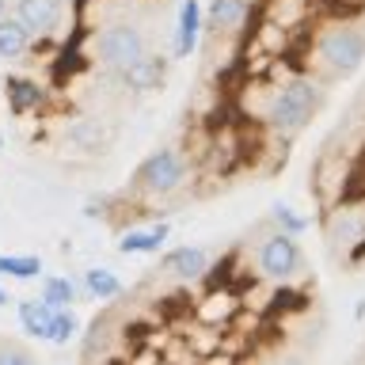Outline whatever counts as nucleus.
Returning <instances> with one entry per match:
<instances>
[{
    "instance_id": "obj_1",
    "label": "nucleus",
    "mask_w": 365,
    "mask_h": 365,
    "mask_svg": "<svg viewBox=\"0 0 365 365\" xmlns=\"http://www.w3.org/2000/svg\"><path fill=\"white\" fill-rule=\"evenodd\" d=\"M324 84L316 76H304V73H293L285 76L282 84L270 88V103H267V114L262 122L270 125L278 137H297L301 130H308V122L316 118V110L324 107Z\"/></svg>"
},
{
    "instance_id": "obj_2",
    "label": "nucleus",
    "mask_w": 365,
    "mask_h": 365,
    "mask_svg": "<svg viewBox=\"0 0 365 365\" xmlns=\"http://www.w3.org/2000/svg\"><path fill=\"white\" fill-rule=\"evenodd\" d=\"M148 53V34L133 19H114V23H96L84 31V57L96 68L122 76L130 65H137Z\"/></svg>"
},
{
    "instance_id": "obj_3",
    "label": "nucleus",
    "mask_w": 365,
    "mask_h": 365,
    "mask_svg": "<svg viewBox=\"0 0 365 365\" xmlns=\"http://www.w3.org/2000/svg\"><path fill=\"white\" fill-rule=\"evenodd\" d=\"M316 61L327 68L331 76H354L365 65V27L358 23H327L312 38Z\"/></svg>"
},
{
    "instance_id": "obj_4",
    "label": "nucleus",
    "mask_w": 365,
    "mask_h": 365,
    "mask_svg": "<svg viewBox=\"0 0 365 365\" xmlns=\"http://www.w3.org/2000/svg\"><path fill=\"white\" fill-rule=\"evenodd\" d=\"M187 179H190L187 153L175 148V145L148 153L133 171V187L141 194H148V198H171V194H179L182 187H187Z\"/></svg>"
},
{
    "instance_id": "obj_5",
    "label": "nucleus",
    "mask_w": 365,
    "mask_h": 365,
    "mask_svg": "<svg viewBox=\"0 0 365 365\" xmlns=\"http://www.w3.org/2000/svg\"><path fill=\"white\" fill-rule=\"evenodd\" d=\"M304 274V251H301V240L293 236H282V232H270L267 240L255 244V278L282 289V285L297 282Z\"/></svg>"
},
{
    "instance_id": "obj_6",
    "label": "nucleus",
    "mask_w": 365,
    "mask_h": 365,
    "mask_svg": "<svg viewBox=\"0 0 365 365\" xmlns=\"http://www.w3.org/2000/svg\"><path fill=\"white\" fill-rule=\"evenodd\" d=\"M31 42H61L68 38V19H73V0H16V16Z\"/></svg>"
},
{
    "instance_id": "obj_7",
    "label": "nucleus",
    "mask_w": 365,
    "mask_h": 365,
    "mask_svg": "<svg viewBox=\"0 0 365 365\" xmlns=\"http://www.w3.org/2000/svg\"><path fill=\"white\" fill-rule=\"evenodd\" d=\"M210 247L202 244H179V247H168L164 255H160V274H168V278L175 282H198L205 278V270H210Z\"/></svg>"
},
{
    "instance_id": "obj_8",
    "label": "nucleus",
    "mask_w": 365,
    "mask_h": 365,
    "mask_svg": "<svg viewBox=\"0 0 365 365\" xmlns=\"http://www.w3.org/2000/svg\"><path fill=\"white\" fill-rule=\"evenodd\" d=\"M240 308H244V301H240L236 289H228V285H217V289H210L202 297L198 304H194V319H198L202 327H228L232 319L240 316Z\"/></svg>"
},
{
    "instance_id": "obj_9",
    "label": "nucleus",
    "mask_w": 365,
    "mask_h": 365,
    "mask_svg": "<svg viewBox=\"0 0 365 365\" xmlns=\"http://www.w3.org/2000/svg\"><path fill=\"white\" fill-rule=\"evenodd\" d=\"M327 240L335 247H358V244H365V202L331 210V217H327Z\"/></svg>"
},
{
    "instance_id": "obj_10",
    "label": "nucleus",
    "mask_w": 365,
    "mask_h": 365,
    "mask_svg": "<svg viewBox=\"0 0 365 365\" xmlns=\"http://www.w3.org/2000/svg\"><path fill=\"white\" fill-rule=\"evenodd\" d=\"M202 27H205V8L198 0H179L175 11V57H190L202 42Z\"/></svg>"
},
{
    "instance_id": "obj_11",
    "label": "nucleus",
    "mask_w": 365,
    "mask_h": 365,
    "mask_svg": "<svg viewBox=\"0 0 365 365\" xmlns=\"http://www.w3.org/2000/svg\"><path fill=\"white\" fill-rule=\"evenodd\" d=\"M164 76H168V61L160 53H153L148 50L137 65H130L125 73L118 76L122 84H125V91H137V96H148V91H160L164 88Z\"/></svg>"
},
{
    "instance_id": "obj_12",
    "label": "nucleus",
    "mask_w": 365,
    "mask_h": 365,
    "mask_svg": "<svg viewBox=\"0 0 365 365\" xmlns=\"http://www.w3.org/2000/svg\"><path fill=\"white\" fill-rule=\"evenodd\" d=\"M171 240V225H148V228H130V232H122L118 240V251L122 255H160V251L168 247Z\"/></svg>"
},
{
    "instance_id": "obj_13",
    "label": "nucleus",
    "mask_w": 365,
    "mask_h": 365,
    "mask_svg": "<svg viewBox=\"0 0 365 365\" xmlns=\"http://www.w3.org/2000/svg\"><path fill=\"white\" fill-rule=\"evenodd\" d=\"M4 99H8L11 114H31L46 103V88L38 80H27V76H8L4 80Z\"/></svg>"
},
{
    "instance_id": "obj_14",
    "label": "nucleus",
    "mask_w": 365,
    "mask_h": 365,
    "mask_svg": "<svg viewBox=\"0 0 365 365\" xmlns=\"http://www.w3.org/2000/svg\"><path fill=\"white\" fill-rule=\"evenodd\" d=\"M247 16H251V0H210V8H205V23L225 34L240 31Z\"/></svg>"
},
{
    "instance_id": "obj_15",
    "label": "nucleus",
    "mask_w": 365,
    "mask_h": 365,
    "mask_svg": "<svg viewBox=\"0 0 365 365\" xmlns=\"http://www.w3.org/2000/svg\"><path fill=\"white\" fill-rule=\"evenodd\" d=\"M80 293L91 297V301H114V297H122V278L114 274L110 267H88L84 274H80Z\"/></svg>"
},
{
    "instance_id": "obj_16",
    "label": "nucleus",
    "mask_w": 365,
    "mask_h": 365,
    "mask_svg": "<svg viewBox=\"0 0 365 365\" xmlns=\"http://www.w3.org/2000/svg\"><path fill=\"white\" fill-rule=\"evenodd\" d=\"M80 297V285L68 278V274H42V289H38V301L46 308H53V312H61V308H73Z\"/></svg>"
},
{
    "instance_id": "obj_17",
    "label": "nucleus",
    "mask_w": 365,
    "mask_h": 365,
    "mask_svg": "<svg viewBox=\"0 0 365 365\" xmlns=\"http://www.w3.org/2000/svg\"><path fill=\"white\" fill-rule=\"evenodd\" d=\"M16 316H19V324H23V331H27L31 339H38V342L50 339L53 308H46L38 297H31V301H19V304H16Z\"/></svg>"
},
{
    "instance_id": "obj_18",
    "label": "nucleus",
    "mask_w": 365,
    "mask_h": 365,
    "mask_svg": "<svg viewBox=\"0 0 365 365\" xmlns=\"http://www.w3.org/2000/svg\"><path fill=\"white\" fill-rule=\"evenodd\" d=\"M31 50H34L31 34L23 31L11 16L0 19V61H8V65H11V61H23Z\"/></svg>"
},
{
    "instance_id": "obj_19",
    "label": "nucleus",
    "mask_w": 365,
    "mask_h": 365,
    "mask_svg": "<svg viewBox=\"0 0 365 365\" xmlns=\"http://www.w3.org/2000/svg\"><path fill=\"white\" fill-rule=\"evenodd\" d=\"M267 225H270V232H282V236H293V240H301L308 232V217L304 213H297L293 205H285V202H274L270 210H267Z\"/></svg>"
},
{
    "instance_id": "obj_20",
    "label": "nucleus",
    "mask_w": 365,
    "mask_h": 365,
    "mask_svg": "<svg viewBox=\"0 0 365 365\" xmlns=\"http://www.w3.org/2000/svg\"><path fill=\"white\" fill-rule=\"evenodd\" d=\"M65 141H68V145H76V148H88V153H96V148L107 145V133H103L99 118H88V114H80V118L68 122Z\"/></svg>"
},
{
    "instance_id": "obj_21",
    "label": "nucleus",
    "mask_w": 365,
    "mask_h": 365,
    "mask_svg": "<svg viewBox=\"0 0 365 365\" xmlns=\"http://www.w3.org/2000/svg\"><path fill=\"white\" fill-rule=\"evenodd\" d=\"M0 278H11V282L42 278V259L38 255H4L0 251Z\"/></svg>"
},
{
    "instance_id": "obj_22",
    "label": "nucleus",
    "mask_w": 365,
    "mask_h": 365,
    "mask_svg": "<svg viewBox=\"0 0 365 365\" xmlns=\"http://www.w3.org/2000/svg\"><path fill=\"white\" fill-rule=\"evenodd\" d=\"M73 339H80V316L73 308H61V312H53V327H50V339L53 346H68Z\"/></svg>"
},
{
    "instance_id": "obj_23",
    "label": "nucleus",
    "mask_w": 365,
    "mask_h": 365,
    "mask_svg": "<svg viewBox=\"0 0 365 365\" xmlns=\"http://www.w3.org/2000/svg\"><path fill=\"white\" fill-rule=\"evenodd\" d=\"M0 365H38L23 346H11V342H0Z\"/></svg>"
},
{
    "instance_id": "obj_24",
    "label": "nucleus",
    "mask_w": 365,
    "mask_h": 365,
    "mask_svg": "<svg viewBox=\"0 0 365 365\" xmlns=\"http://www.w3.org/2000/svg\"><path fill=\"white\" fill-rule=\"evenodd\" d=\"M160 358H164L160 350H137L130 365H160Z\"/></svg>"
},
{
    "instance_id": "obj_25",
    "label": "nucleus",
    "mask_w": 365,
    "mask_h": 365,
    "mask_svg": "<svg viewBox=\"0 0 365 365\" xmlns=\"http://www.w3.org/2000/svg\"><path fill=\"white\" fill-rule=\"evenodd\" d=\"M198 365H236V358H232V354H225V350H217V354L198 358Z\"/></svg>"
},
{
    "instance_id": "obj_26",
    "label": "nucleus",
    "mask_w": 365,
    "mask_h": 365,
    "mask_svg": "<svg viewBox=\"0 0 365 365\" xmlns=\"http://www.w3.org/2000/svg\"><path fill=\"white\" fill-rule=\"evenodd\" d=\"M4 304H11V297H8V289H4V285H0V308H4Z\"/></svg>"
},
{
    "instance_id": "obj_27",
    "label": "nucleus",
    "mask_w": 365,
    "mask_h": 365,
    "mask_svg": "<svg viewBox=\"0 0 365 365\" xmlns=\"http://www.w3.org/2000/svg\"><path fill=\"white\" fill-rule=\"evenodd\" d=\"M354 316H358V319H365V301H358V308H354Z\"/></svg>"
},
{
    "instance_id": "obj_28",
    "label": "nucleus",
    "mask_w": 365,
    "mask_h": 365,
    "mask_svg": "<svg viewBox=\"0 0 365 365\" xmlns=\"http://www.w3.org/2000/svg\"><path fill=\"white\" fill-rule=\"evenodd\" d=\"M8 16V0H0V19H4Z\"/></svg>"
},
{
    "instance_id": "obj_29",
    "label": "nucleus",
    "mask_w": 365,
    "mask_h": 365,
    "mask_svg": "<svg viewBox=\"0 0 365 365\" xmlns=\"http://www.w3.org/2000/svg\"><path fill=\"white\" fill-rule=\"evenodd\" d=\"M160 365H175V361H168V358H160Z\"/></svg>"
},
{
    "instance_id": "obj_30",
    "label": "nucleus",
    "mask_w": 365,
    "mask_h": 365,
    "mask_svg": "<svg viewBox=\"0 0 365 365\" xmlns=\"http://www.w3.org/2000/svg\"><path fill=\"white\" fill-rule=\"evenodd\" d=\"M0 148H4V133H0Z\"/></svg>"
},
{
    "instance_id": "obj_31",
    "label": "nucleus",
    "mask_w": 365,
    "mask_h": 365,
    "mask_svg": "<svg viewBox=\"0 0 365 365\" xmlns=\"http://www.w3.org/2000/svg\"><path fill=\"white\" fill-rule=\"evenodd\" d=\"M118 4H130V0H118Z\"/></svg>"
}]
</instances>
